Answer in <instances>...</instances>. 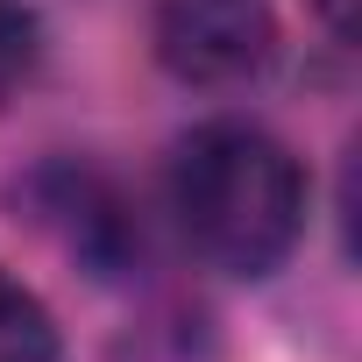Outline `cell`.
<instances>
[{
  "label": "cell",
  "mask_w": 362,
  "mask_h": 362,
  "mask_svg": "<svg viewBox=\"0 0 362 362\" xmlns=\"http://www.w3.org/2000/svg\"><path fill=\"white\" fill-rule=\"evenodd\" d=\"M170 214L214 270L270 277L305 235V170L277 135L249 121H214L177 142Z\"/></svg>",
  "instance_id": "1"
},
{
  "label": "cell",
  "mask_w": 362,
  "mask_h": 362,
  "mask_svg": "<svg viewBox=\"0 0 362 362\" xmlns=\"http://www.w3.org/2000/svg\"><path fill=\"white\" fill-rule=\"evenodd\" d=\"M270 57H277L270 0H163L156 8V64L192 93L249 86L270 71Z\"/></svg>",
  "instance_id": "2"
},
{
  "label": "cell",
  "mask_w": 362,
  "mask_h": 362,
  "mask_svg": "<svg viewBox=\"0 0 362 362\" xmlns=\"http://www.w3.org/2000/svg\"><path fill=\"white\" fill-rule=\"evenodd\" d=\"M15 206L50 242H64L93 277H114V270H128L142 256L135 214L121 206V192L107 185V177L86 170V163H43V170H29L22 185H15Z\"/></svg>",
  "instance_id": "3"
},
{
  "label": "cell",
  "mask_w": 362,
  "mask_h": 362,
  "mask_svg": "<svg viewBox=\"0 0 362 362\" xmlns=\"http://www.w3.org/2000/svg\"><path fill=\"white\" fill-rule=\"evenodd\" d=\"M0 362H57V327L36 291L0 270Z\"/></svg>",
  "instance_id": "4"
},
{
  "label": "cell",
  "mask_w": 362,
  "mask_h": 362,
  "mask_svg": "<svg viewBox=\"0 0 362 362\" xmlns=\"http://www.w3.org/2000/svg\"><path fill=\"white\" fill-rule=\"evenodd\" d=\"M36 64H43V22H36V8L0 0V100H8L15 86H29Z\"/></svg>",
  "instance_id": "5"
},
{
  "label": "cell",
  "mask_w": 362,
  "mask_h": 362,
  "mask_svg": "<svg viewBox=\"0 0 362 362\" xmlns=\"http://www.w3.org/2000/svg\"><path fill=\"white\" fill-rule=\"evenodd\" d=\"M320 15H327V22L348 36V22H355V0H320Z\"/></svg>",
  "instance_id": "6"
}]
</instances>
